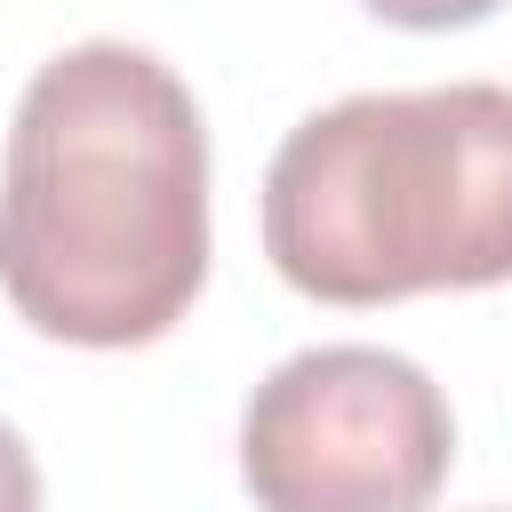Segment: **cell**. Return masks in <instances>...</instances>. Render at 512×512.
<instances>
[{"mask_svg":"<svg viewBox=\"0 0 512 512\" xmlns=\"http://www.w3.org/2000/svg\"><path fill=\"white\" fill-rule=\"evenodd\" d=\"M208 280V128L192 88L128 40L48 56L0 168V288L88 352L152 344Z\"/></svg>","mask_w":512,"mask_h":512,"instance_id":"6da1fadb","label":"cell"},{"mask_svg":"<svg viewBox=\"0 0 512 512\" xmlns=\"http://www.w3.org/2000/svg\"><path fill=\"white\" fill-rule=\"evenodd\" d=\"M264 256L320 304L512 280V88H376L288 128Z\"/></svg>","mask_w":512,"mask_h":512,"instance_id":"7a4b0ae2","label":"cell"},{"mask_svg":"<svg viewBox=\"0 0 512 512\" xmlns=\"http://www.w3.org/2000/svg\"><path fill=\"white\" fill-rule=\"evenodd\" d=\"M448 456L456 416L440 384L384 344H312L280 360L240 416L256 512H424Z\"/></svg>","mask_w":512,"mask_h":512,"instance_id":"3957f363","label":"cell"},{"mask_svg":"<svg viewBox=\"0 0 512 512\" xmlns=\"http://www.w3.org/2000/svg\"><path fill=\"white\" fill-rule=\"evenodd\" d=\"M368 16H384V24H408V32H448V24H480V16H496L504 0H360Z\"/></svg>","mask_w":512,"mask_h":512,"instance_id":"277c9868","label":"cell"},{"mask_svg":"<svg viewBox=\"0 0 512 512\" xmlns=\"http://www.w3.org/2000/svg\"><path fill=\"white\" fill-rule=\"evenodd\" d=\"M0 512H40V464L8 424H0Z\"/></svg>","mask_w":512,"mask_h":512,"instance_id":"5b68a950","label":"cell"}]
</instances>
